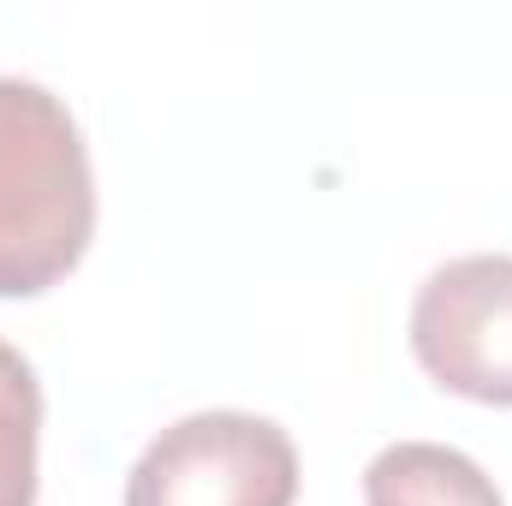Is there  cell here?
Listing matches in <instances>:
<instances>
[{"mask_svg": "<svg viewBox=\"0 0 512 506\" xmlns=\"http://www.w3.org/2000/svg\"><path fill=\"white\" fill-rule=\"evenodd\" d=\"M36 441H42V381L24 352L0 340V506H36Z\"/></svg>", "mask_w": 512, "mask_h": 506, "instance_id": "obj_5", "label": "cell"}, {"mask_svg": "<svg viewBox=\"0 0 512 506\" xmlns=\"http://www.w3.org/2000/svg\"><path fill=\"white\" fill-rule=\"evenodd\" d=\"M298 447L256 411H191L131 465L126 506H292Z\"/></svg>", "mask_w": 512, "mask_h": 506, "instance_id": "obj_2", "label": "cell"}, {"mask_svg": "<svg viewBox=\"0 0 512 506\" xmlns=\"http://www.w3.org/2000/svg\"><path fill=\"white\" fill-rule=\"evenodd\" d=\"M96 239V173L66 102L0 78V298L60 286Z\"/></svg>", "mask_w": 512, "mask_h": 506, "instance_id": "obj_1", "label": "cell"}, {"mask_svg": "<svg viewBox=\"0 0 512 506\" xmlns=\"http://www.w3.org/2000/svg\"><path fill=\"white\" fill-rule=\"evenodd\" d=\"M411 352L435 387L512 405V256H453L411 304Z\"/></svg>", "mask_w": 512, "mask_h": 506, "instance_id": "obj_3", "label": "cell"}, {"mask_svg": "<svg viewBox=\"0 0 512 506\" xmlns=\"http://www.w3.org/2000/svg\"><path fill=\"white\" fill-rule=\"evenodd\" d=\"M364 506H501V489L459 447L393 441L364 471Z\"/></svg>", "mask_w": 512, "mask_h": 506, "instance_id": "obj_4", "label": "cell"}]
</instances>
